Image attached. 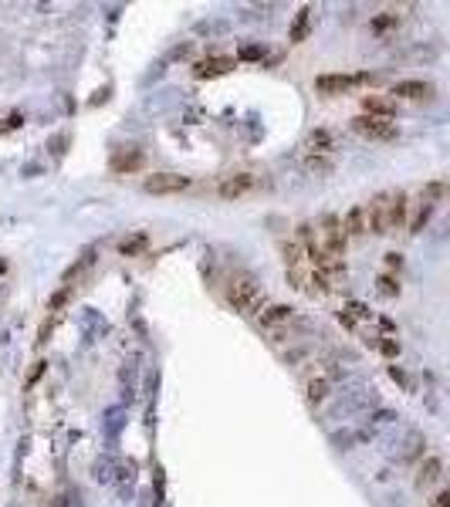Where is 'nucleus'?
<instances>
[{
    "mask_svg": "<svg viewBox=\"0 0 450 507\" xmlns=\"http://www.w3.org/2000/svg\"><path fill=\"white\" fill-rule=\"evenodd\" d=\"M224 298L227 304L240 311V315H254L258 318V311L265 308V291H261V284L251 278V274H234V278L224 284Z\"/></svg>",
    "mask_w": 450,
    "mask_h": 507,
    "instance_id": "f257e3e1",
    "label": "nucleus"
},
{
    "mask_svg": "<svg viewBox=\"0 0 450 507\" xmlns=\"http://www.w3.org/2000/svg\"><path fill=\"white\" fill-rule=\"evenodd\" d=\"M258 329L267 331V335H274V342H281V338H288V331L294 329V322H298V315H294L292 304H265L261 311H258Z\"/></svg>",
    "mask_w": 450,
    "mask_h": 507,
    "instance_id": "f03ea898",
    "label": "nucleus"
},
{
    "mask_svg": "<svg viewBox=\"0 0 450 507\" xmlns=\"http://www.w3.org/2000/svg\"><path fill=\"white\" fill-rule=\"evenodd\" d=\"M366 220H369V233H376V237H390L393 233V190L376 193L366 203Z\"/></svg>",
    "mask_w": 450,
    "mask_h": 507,
    "instance_id": "7ed1b4c3",
    "label": "nucleus"
},
{
    "mask_svg": "<svg viewBox=\"0 0 450 507\" xmlns=\"http://www.w3.org/2000/svg\"><path fill=\"white\" fill-rule=\"evenodd\" d=\"M369 81V75L366 72H328V75H318L315 78V92L318 95H349L352 88H359V85H366Z\"/></svg>",
    "mask_w": 450,
    "mask_h": 507,
    "instance_id": "20e7f679",
    "label": "nucleus"
},
{
    "mask_svg": "<svg viewBox=\"0 0 450 507\" xmlns=\"http://www.w3.org/2000/svg\"><path fill=\"white\" fill-rule=\"evenodd\" d=\"M349 128L362 139H372V142H393L399 135V128L393 119H376V115H356Z\"/></svg>",
    "mask_w": 450,
    "mask_h": 507,
    "instance_id": "39448f33",
    "label": "nucleus"
},
{
    "mask_svg": "<svg viewBox=\"0 0 450 507\" xmlns=\"http://www.w3.org/2000/svg\"><path fill=\"white\" fill-rule=\"evenodd\" d=\"M315 233H318V240H322V247L332 254V257H342L345 254L349 237H345L342 220H339L335 213H322V217L315 220Z\"/></svg>",
    "mask_w": 450,
    "mask_h": 507,
    "instance_id": "423d86ee",
    "label": "nucleus"
},
{
    "mask_svg": "<svg viewBox=\"0 0 450 507\" xmlns=\"http://www.w3.org/2000/svg\"><path fill=\"white\" fill-rule=\"evenodd\" d=\"M142 190L153 193V197H176V193H186V190H190V176H180V173H156V176H146Z\"/></svg>",
    "mask_w": 450,
    "mask_h": 507,
    "instance_id": "0eeeda50",
    "label": "nucleus"
},
{
    "mask_svg": "<svg viewBox=\"0 0 450 507\" xmlns=\"http://www.w3.org/2000/svg\"><path fill=\"white\" fill-rule=\"evenodd\" d=\"M254 186H258V179L251 176V173H231V176H224L217 183V197H224V200H240V197H247Z\"/></svg>",
    "mask_w": 450,
    "mask_h": 507,
    "instance_id": "6e6552de",
    "label": "nucleus"
},
{
    "mask_svg": "<svg viewBox=\"0 0 450 507\" xmlns=\"http://www.w3.org/2000/svg\"><path fill=\"white\" fill-rule=\"evenodd\" d=\"M393 99H403V101H426L433 99V85L430 81H417V78H406V81H397L393 85V92H390Z\"/></svg>",
    "mask_w": 450,
    "mask_h": 507,
    "instance_id": "1a4fd4ad",
    "label": "nucleus"
},
{
    "mask_svg": "<svg viewBox=\"0 0 450 507\" xmlns=\"http://www.w3.org/2000/svg\"><path fill=\"white\" fill-rule=\"evenodd\" d=\"M342 230L349 240H362L366 233H369V220H366V203H359V206H352L349 213L342 217Z\"/></svg>",
    "mask_w": 450,
    "mask_h": 507,
    "instance_id": "9d476101",
    "label": "nucleus"
},
{
    "mask_svg": "<svg viewBox=\"0 0 450 507\" xmlns=\"http://www.w3.org/2000/svg\"><path fill=\"white\" fill-rule=\"evenodd\" d=\"M362 115L397 119V99H393V95H366V99H362Z\"/></svg>",
    "mask_w": 450,
    "mask_h": 507,
    "instance_id": "9b49d317",
    "label": "nucleus"
},
{
    "mask_svg": "<svg viewBox=\"0 0 450 507\" xmlns=\"http://www.w3.org/2000/svg\"><path fill=\"white\" fill-rule=\"evenodd\" d=\"M332 149H335V139H332L328 128H312L308 132V139H305V152L308 156H332Z\"/></svg>",
    "mask_w": 450,
    "mask_h": 507,
    "instance_id": "f8f14e48",
    "label": "nucleus"
},
{
    "mask_svg": "<svg viewBox=\"0 0 450 507\" xmlns=\"http://www.w3.org/2000/svg\"><path fill=\"white\" fill-rule=\"evenodd\" d=\"M328 392H332V379L322 376V372L305 382V399H308V406H322L325 399H328Z\"/></svg>",
    "mask_w": 450,
    "mask_h": 507,
    "instance_id": "ddd939ff",
    "label": "nucleus"
},
{
    "mask_svg": "<svg viewBox=\"0 0 450 507\" xmlns=\"http://www.w3.org/2000/svg\"><path fill=\"white\" fill-rule=\"evenodd\" d=\"M440 460L437 456H426L424 463H420V474H417V490H430L433 483L440 481Z\"/></svg>",
    "mask_w": 450,
    "mask_h": 507,
    "instance_id": "4468645a",
    "label": "nucleus"
},
{
    "mask_svg": "<svg viewBox=\"0 0 450 507\" xmlns=\"http://www.w3.org/2000/svg\"><path fill=\"white\" fill-rule=\"evenodd\" d=\"M281 254H285L288 271H301L305 260H308V254H305V244H301V240H285V244H281Z\"/></svg>",
    "mask_w": 450,
    "mask_h": 507,
    "instance_id": "2eb2a0df",
    "label": "nucleus"
},
{
    "mask_svg": "<svg viewBox=\"0 0 450 507\" xmlns=\"http://www.w3.org/2000/svg\"><path fill=\"white\" fill-rule=\"evenodd\" d=\"M231 68H234V61H231V58H207V61H200V65H197V78L227 75Z\"/></svg>",
    "mask_w": 450,
    "mask_h": 507,
    "instance_id": "dca6fc26",
    "label": "nucleus"
},
{
    "mask_svg": "<svg viewBox=\"0 0 450 507\" xmlns=\"http://www.w3.org/2000/svg\"><path fill=\"white\" fill-rule=\"evenodd\" d=\"M339 318H342L345 329H359V322H369L372 311L366 308V304L352 301V304H345V308H342V315H339Z\"/></svg>",
    "mask_w": 450,
    "mask_h": 507,
    "instance_id": "f3484780",
    "label": "nucleus"
},
{
    "mask_svg": "<svg viewBox=\"0 0 450 507\" xmlns=\"http://www.w3.org/2000/svg\"><path fill=\"white\" fill-rule=\"evenodd\" d=\"M410 224V200L403 190H393V233Z\"/></svg>",
    "mask_w": 450,
    "mask_h": 507,
    "instance_id": "a211bd4d",
    "label": "nucleus"
},
{
    "mask_svg": "<svg viewBox=\"0 0 450 507\" xmlns=\"http://www.w3.org/2000/svg\"><path fill=\"white\" fill-rule=\"evenodd\" d=\"M139 166H142V152H133V149L112 159V169H115V173H133Z\"/></svg>",
    "mask_w": 450,
    "mask_h": 507,
    "instance_id": "6ab92c4d",
    "label": "nucleus"
},
{
    "mask_svg": "<svg viewBox=\"0 0 450 507\" xmlns=\"http://www.w3.org/2000/svg\"><path fill=\"white\" fill-rule=\"evenodd\" d=\"M332 166H335L332 156H305V169H308L312 176H328Z\"/></svg>",
    "mask_w": 450,
    "mask_h": 507,
    "instance_id": "aec40b11",
    "label": "nucleus"
},
{
    "mask_svg": "<svg viewBox=\"0 0 450 507\" xmlns=\"http://www.w3.org/2000/svg\"><path fill=\"white\" fill-rule=\"evenodd\" d=\"M430 217H433V203H417V213H413V217H410V224H406V227H410V233H420V230L426 227V220H430Z\"/></svg>",
    "mask_w": 450,
    "mask_h": 507,
    "instance_id": "412c9836",
    "label": "nucleus"
},
{
    "mask_svg": "<svg viewBox=\"0 0 450 507\" xmlns=\"http://www.w3.org/2000/svg\"><path fill=\"white\" fill-rule=\"evenodd\" d=\"M420 454H424V436H420V433H413V436L406 440V447L399 450V460H403V463H410V460H417Z\"/></svg>",
    "mask_w": 450,
    "mask_h": 507,
    "instance_id": "4be33fe9",
    "label": "nucleus"
},
{
    "mask_svg": "<svg viewBox=\"0 0 450 507\" xmlns=\"http://www.w3.org/2000/svg\"><path fill=\"white\" fill-rule=\"evenodd\" d=\"M444 193H447V186H444V183H426L424 190H420V200H424V203H433V206H437V200H440Z\"/></svg>",
    "mask_w": 450,
    "mask_h": 507,
    "instance_id": "5701e85b",
    "label": "nucleus"
},
{
    "mask_svg": "<svg viewBox=\"0 0 450 507\" xmlns=\"http://www.w3.org/2000/svg\"><path fill=\"white\" fill-rule=\"evenodd\" d=\"M92 264H95V254H92V251H88V254H81V260H78V264H72V267H68V274H65V281H72L75 274H85V271L92 267Z\"/></svg>",
    "mask_w": 450,
    "mask_h": 507,
    "instance_id": "b1692460",
    "label": "nucleus"
},
{
    "mask_svg": "<svg viewBox=\"0 0 450 507\" xmlns=\"http://www.w3.org/2000/svg\"><path fill=\"white\" fill-rule=\"evenodd\" d=\"M397 24H399V17L390 10V14H379V17L372 21V31H376V34H383V31H393Z\"/></svg>",
    "mask_w": 450,
    "mask_h": 507,
    "instance_id": "393cba45",
    "label": "nucleus"
},
{
    "mask_svg": "<svg viewBox=\"0 0 450 507\" xmlns=\"http://www.w3.org/2000/svg\"><path fill=\"white\" fill-rule=\"evenodd\" d=\"M376 284H379V294H386V298H397V294H399L397 278H390V274H383V278L376 281Z\"/></svg>",
    "mask_w": 450,
    "mask_h": 507,
    "instance_id": "a878e982",
    "label": "nucleus"
},
{
    "mask_svg": "<svg viewBox=\"0 0 450 507\" xmlns=\"http://www.w3.org/2000/svg\"><path fill=\"white\" fill-rule=\"evenodd\" d=\"M305 34H308V10L298 14V27H292V41H305Z\"/></svg>",
    "mask_w": 450,
    "mask_h": 507,
    "instance_id": "bb28decb",
    "label": "nucleus"
},
{
    "mask_svg": "<svg viewBox=\"0 0 450 507\" xmlns=\"http://www.w3.org/2000/svg\"><path fill=\"white\" fill-rule=\"evenodd\" d=\"M142 247H146V237H135V240L129 237V240H122V244H119V251L126 254V257H129V254H139Z\"/></svg>",
    "mask_w": 450,
    "mask_h": 507,
    "instance_id": "cd10ccee",
    "label": "nucleus"
},
{
    "mask_svg": "<svg viewBox=\"0 0 450 507\" xmlns=\"http://www.w3.org/2000/svg\"><path fill=\"white\" fill-rule=\"evenodd\" d=\"M430 507H450V490H440V494L430 501Z\"/></svg>",
    "mask_w": 450,
    "mask_h": 507,
    "instance_id": "c85d7f7f",
    "label": "nucleus"
},
{
    "mask_svg": "<svg viewBox=\"0 0 450 507\" xmlns=\"http://www.w3.org/2000/svg\"><path fill=\"white\" fill-rule=\"evenodd\" d=\"M379 352H386V355H397V352H399V345H397V342H379Z\"/></svg>",
    "mask_w": 450,
    "mask_h": 507,
    "instance_id": "c756f323",
    "label": "nucleus"
}]
</instances>
